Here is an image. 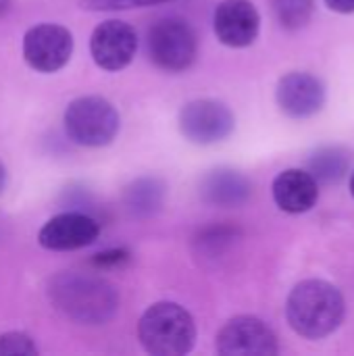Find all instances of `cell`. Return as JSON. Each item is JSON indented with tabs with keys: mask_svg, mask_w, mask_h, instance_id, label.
Masks as SVG:
<instances>
[{
	"mask_svg": "<svg viewBox=\"0 0 354 356\" xmlns=\"http://www.w3.org/2000/svg\"><path fill=\"white\" fill-rule=\"evenodd\" d=\"M177 123L188 142L211 146L232 136L236 117L225 102L215 98H198L182 106Z\"/></svg>",
	"mask_w": 354,
	"mask_h": 356,
	"instance_id": "obj_6",
	"label": "cell"
},
{
	"mask_svg": "<svg viewBox=\"0 0 354 356\" xmlns=\"http://www.w3.org/2000/svg\"><path fill=\"white\" fill-rule=\"evenodd\" d=\"M315 10L313 0H273V13L282 27L300 29L305 27Z\"/></svg>",
	"mask_w": 354,
	"mask_h": 356,
	"instance_id": "obj_17",
	"label": "cell"
},
{
	"mask_svg": "<svg viewBox=\"0 0 354 356\" xmlns=\"http://www.w3.org/2000/svg\"><path fill=\"white\" fill-rule=\"evenodd\" d=\"M277 106L292 119H307L319 113L325 104V88L323 83L303 71L288 73L280 79L275 90Z\"/></svg>",
	"mask_w": 354,
	"mask_h": 356,
	"instance_id": "obj_12",
	"label": "cell"
},
{
	"mask_svg": "<svg viewBox=\"0 0 354 356\" xmlns=\"http://www.w3.org/2000/svg\"><path fill=\"white\" fill-rule=\"evenodd\" d=\"M127 261H129V250H125V248H113V250H104V252L94 254L92 265L96 269H111V267H121Z\"/></svg>",
	"mask_w": 354,
	"mask_h": 356,
	"instance_id": "obj_20",
	"label": "cell"
},
{
	"mask_svg": "<svg viewBox=\"0 0 354 356\" xmlns=\"http://www.w3.org/2000/svg\"><path fill=\"white\" fill-rule=\"evenodd\" d=\"M50 302L67 319L81 325H104L119 309L117 288L98 275L61 273L50 280Z\"/></svg>",
	"mask_w": 354,
	"mask_h": 356,
	"instance_id": "obj_1",
	"label": "cell"
},
{
	"mask_svg": "<svg viewBox=\"0 0 354 356\" xmlns=\"http://www.w3.org/2000/svg\"><path fill=\"white\" fill-rule=\"evenodd\" d=\"M148 56L167 73H182L190 69L198 56V38L194 27L179 17L159 19L148 29Z\"/></svg>",
	"mask_w": 354,
	"mask_h": 356,
	"instance_id": "obj_5",
	"label": "cell"
},
{
	"mask_svg": "<svg viewBox=\"0 0 354 356\" xmlns=\"http://www.w3.org/2000/svg\"><path fill=\"white\" fill-rule=\"evenodd\" d=\"M73 33L58 23H38L23 35V58L38 73L61 71L73 54Z\"/></svg>",
	"mask_w": 354,
	"mask_h": 356,
	"instance_id": "obj_7",
	"label": "cell"
},
{
	"mask_svg": "<svg viewBox=\"0 0 354 356\" xmlns=\"http://www.w3.org/2000/svg\"><path fill=\"white\" fill-rule=\"evenodd\" d=\"M173 0H83V8L90 10H125V8H138V6H152Z\"/></svg>",
	"mask_w": 354,
	"mask_h": 356,
	"instance_id": "obj_19",
	"label": "cell"
},
{
	"mask_svg": "<svg viewBox=\"0 0 354 356\" xmlns=\"http://www.w3.org/2000/svg\"><path fill=\"white\" fill-rule=\"evenodd\" d=\"M138 338L148 355L184 356L196 344V323L186 307L161 300L140 317Z\"/></svg>",
	"mask_w": 354,
	"mask_h": 356,
	"instance_id": "obj_3",
	"label": "cell"
},
{
	"mask_svg": "<svg viewBox=\"0 0 354 356\" xmlns=\"http://www.w3.org/2000/svg\"><path fill=\"white\" fill-rule=\"evenodd\" d=\"M200 194L213 207H240L250 196V184L238 171L215 169L202 179Z\"/></svg>",
	"mask_w": 354,
	"mask_h": 356,
	"instance_id": "obj_14",
	"label": "cell"
},
{
	"mask_svg": "<svg viewBox=\"0 0 354 356\" xmlns=\"http://www.w3.org/2000/svg\"><path fill=\"white\" fill-rule=\"evenodd\" d=\"M351 192H353V196H354V173L351 175Z\"/></svg>",
	"mask_w": 354,
	"mask_h": 356,
	"instance_id": "obj_24",
	"label": "cell"
},
{
	"mask_svg": "<svg viewBox=\"0 0 354 356\" xmlns=\"http://www.w3.org/2000/svg\"><path fill=\"white\" fill-rule=\"evenodd\" d=\"M100 236V225L96 219L83 213H61L48 219L40 234L38 242L42 248L52 252H71L92 246Z\"/></svg>",
	"mask_w": 354,
	"mask_h": 356,
	"instance_id": "obj_10",
	"label": "cell"
},
{
	"mask_svg": "<svg viewBox=\"0 0 354 356\" xmlns=\"http://www.w3.org/2000/svg\"><path fill=\"white\" fill-rule=\"evenodd\" d=\"M136 50L138 33L121 19L98 23L90 35V54L102 71H121L129 67Z\"/></svg>",
	"mask_w": 354,
	"mask_h": 356,
	"instance_id": "obj_9",
	"label": "cell"
},
{
	"mask_svg": "<svg viewBox=\"0 0 354 356\" xmlns=\"http://www.w3.org/2000/svg\"><path fill=\"white\" fill-rule=\"evenodd\" d=\"M328 6L336 13H354V0H325Z\"/></svg>",
	"mask_w": 354,
	"mask_h": 356,
	"instance_id": "obj_21",
	"label": "cell"
},
{
	"mask_svg": "<svg viewBox=\"0 0 354 356\" xmlns=\"http://www.w3.org/2000/svg\"><path fill=\"white\" fill-rule=\"evenodd\" d=\"M277 350L273 330L250 315L230 319L217 334V353L223 356H271Z\"/></svg>",
	"mask_w": 354,
	"mask_h": 356,
	"instance_id": "obj_8",
	"label": "cell"
},
{
	"mask_svg": "<svg viewBox=\"0 0 354 356\" xmlns=\"http://www.w3.org/2000/svg\"><path fill=\"white\" fill-rule=\"evenodd\" d=\"M344 296L334 284L323 280H307L294 286L286 302L290 327L309 340L334 334L344 321Z\"/></svg>",
	"mask_w": 354,
	"mask_h": 356,
	"instance_id": "obj_2",
	"label": "cell"
},
{
	"mask_svg": "<svg viewBox=\"0 0 354 356\" xmlns=\"http://www.w3.org/2000/svg\"><path fill=\"white\" fill-rule=\"evenodd\" d=\"M163 202V186L156 179H140L127 190V207L138 215H148Z\"/></svg>",
	"mask_w": 354,
	"mask_h": 356,
	"instance_id": "obj_16",
	"label": "cell"
},
{
	"mask_svg": "<svg viewBox=\"0 0 354 356\" xmlns=\"http://www.w3.org/2000/svg\"><path fill=\"white\" fill-rule=\"evenodd\" d=\"M307 171L317 179V184H338L348 171V156L342 148L325 146L309 159Z\"/></svg>",
	"mask_w": 354,
	"mask_h": 356,
	"instance_id": "obj_15",
	"label": "cell"
},
{
	"mask_svg": "<svg viewBox=\"0 0 354 356\" xmlns=\"http://www.w3.org/2000/svg\"><path fill=\"white\" fill-rule=\"evenodd\" d=\"M213 29L221 44L246 48L261 31V15L250 0H223L215 8Z\"/></svg>",
	"mask_w": 354,
	"mask_h": 356,
	"instance_id": "obj_11",
	"label": "cell"
},
{
	"mask_svg": "<svg viewBox=\"0 0 354 356\" xmlns=\"http://www.w3.org/2000/svg\"><path fill=\"white\" fill-rule=\"evenodd\" d=\"M65 131L71 142L83 148L108 146L121 127V117L113 102L102 96H79L65 108Z\"/></svg>",
	"mask_w": 354,
	"mask_h": 356,
	"instance_id": "obj_4",
	"label": "cell"
},
{
	"mask_svg": "<svg viewBox=\"0 0 354 356\" xmlns=\"http://www.w3.org/2000/svg\"><path fill=\"white\" fill-rule=\"evenodd\" d=\"M6 167H4V163L0 161V194H2V190L6 188Z\"/></svg>",
	"mask_w": 354,
	"mask_h": 356,
	"instance_id": "obj_22",
	"label": "cell"
},
{
	"mask_svg": "<svg viewBox=\"0 0 354 356\" xmlns=\"http://www.w3.org/2000/svg\"><path fill=\"white\" fill-rule=\"evenodd\" d=\"M38 346L25 332H6L0 336V356H35Z\"/></svg>",
	"mask_w": 354,
	"mask_h": 356,
	"instance_id": "obj_18",
	"label": "cell"
},
{
	"mask_svg": "<svg viewBox=\"0 0 354 356\" xmlns=\"http://www.w3.org/2000/svg\"><path fill=\"white\" fill-rule=\"evenodd\" d=\"M319 198V184L307 169H286L273 179V200L290 215L311 211Z\"/></svg>",
	"mask_w": 354,
	"mask_h": 356,
	"instance_id": "obj_13",
	"label": "cell"
},
{
	"mask_svg": "<svg viewBox=\"0 0 354 356\" xmlns=\"http://www.w3.org/2000/svg\"><path fill=\"white\" fill-rule=\"evenodd\" d=\"M8 8H10V0H0V17H2V15H6V13H8Z\"/></svg>",
	"mask_w": 354,
	"mask_h": 356,
	"instance_id": "obj_23",
	"label": "cell"
}]
</instances>
